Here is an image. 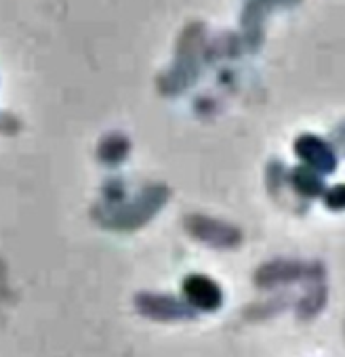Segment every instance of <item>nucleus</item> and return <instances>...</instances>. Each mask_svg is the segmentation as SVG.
Segmentation results:
<instances>
[{
  "instance_id": "nucleus-1",
  "label": "nucleus",
  "mask_w": 345,
  "mask_h": 357,
  "mask_svg": "<svg viewBox=\"0 0 345 357\" xmlns=\"http://www.w3.org/2000/svg\"><path fill=\"white\" fill-rule=\"evenodd\" d=\"M166 200V190L160 185H152L149 190H145L141 194L139 200L131 202L129 206L114 211L108 219L105 225L114 227V229H135L139 225H143L152 215H156V211L164 204Z\"/></svg>"
},
{
  "instance_id": "nucleus-2",
  "label": "nucleus",
  "mask_w": 345,
  "mask_h": 357,
  "mask_svg": "<svg viewBox=\"0 0 345 357\" xmlns=\"http://www.w3.org/2000/svg\"><path fill=\"white\" fill-rule=\"evenodd\" d=\"M186 227L194 238L217 248H232L240 242V231L236 227L209 217H190Z\"/></svg>"
},
{
  "instance_id": "nucleus-3",
  "label": "nucleus",
  "mask_w": 345,
  "mask_h": 357,
  "mask_svg": "<svg viewBox=\"0 0 345 357\" xmlns=\"http://www.w3.org/2000/svg\"><path fill=\"white\" fill-rule=\"evenodd\" d=\"M184 292L188 301L203 311H217L223 303L221 288L207 275H190L184 282Z\"/></svg>"
},
{
  "instance_id": "nucleus-4",
  "label": "nucleus",
  "mask_w": 345,
  "mask_h": 357,
  "mask_svg": "<svg viewBox=\"0 0 345 357\" xmlns=\"http://www.w3.org/2000/svg\"><path fill=\"white\" fill-rule=\"evenodd\" d=\"M137 307L143 315L154 317V319H164V321L184 319L192 315V311L184 303L170 296H162V294H139Z\"/></svg>"
},
{
  "instance_id": "nucleus-5",
  "label": "nucleus",
  "mask_w": 345,
  "mask_h": 357,
  "mask_svg": "<svg viewBox=\"0 0 345 357\" xmlns=\"http://www.w3.org/2000/svg\"><path fill=\"white\" fill-rule=\"evenodd\" d=\"M295 149H297L299 158H303L316 172H330L337 164L330 147L314 135H303L295 143Z\"/></svg>"
},
{
  "instance_id": "nucleus-6",
  "label": "nucleus",
  "mask_w": 345,
  "mask_h": 357,
  "mask_svg": "<svg viewBox=\"0 0 345 357\" xmlns=\"http://www.w3.org/2000/svg\"><path fill=\"white\" fill-rule=\"evenodd\" d=\"M311 269H305L299 263H291V261H276L270 263L265 267L259 269L257 273V284L263 288L276 286V284H286V282H295L303 275H307Z\"/></svg>"
},
{
  "instance_id": "nucleus-7",
  "label": "nucleus",
  "mask_w": 345,
  "mask_h": 357,
  "mask_svg": "<svg viewBox=\"0 0 345 357\" xmlns=\"http://www.w3.org/2000/svg\"><path fill=\"white\" fill-rule=\"evenodd\" d=\"M324 301H326V290H324V286H322L320 282H316V284L309 288V292L305 294V298L301 301V305H299V315H303V317L316 315V313L324 307Z\"/></svg>"
},
{
  "instance_id": "nucleus-8",
  "label": "nucleus",
  "mask_w": 345,
  "mask_h": 357,
  "mask_svg": "<svg viewBox=\"0 0 345 357\" xmlns=\"http://www.w3.org/2000/svg\"><path fill=\"white\" fill-rule=\"evenodd\" d=\"M126 151H129V143H126L124 137L114 135V137H110V139H105L101 143V160H105L110 164H116V162L124 160Z\"/></svg>"
},
{
  "instance_id": "nucleus-9",
  "label": "nucleus",
  "mask_w": 345,
  "mask_h": 357,
  "mask_svg": "<svg viewBox=\"0 0 345 357\" xmlns=\"http://www.w3.org/2000/svg\"><path fill=\"white\" fill-rule=\"evenodd\" d=\"M295 185L307 194V196H318L322 192V181L316 170H309V168H299L295 170Z\"/></svg>"
},
{
  "instance_id": "nucleus-10",
  "label": "nucleus",
  "mask_w": 345,
  "mask_h": 357,
  "mask_svg": "<svg viewBox=\"0 0 345 357\" xmlns=\"http://www.w3.org/2000/svg\"><path fill=\"white\" fill-rule=\"evenodd\" d=\"M326 204H328V208L343 211L345 208V185H337L335 190H330L326 196Z\"/></svg>"
}]
</instances>
